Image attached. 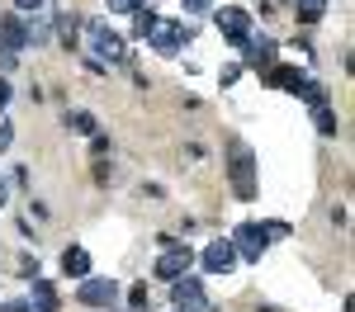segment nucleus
<instances>
[{"label":"nucleus","instance_id":"obj_1","mask_svg":"<svg viewBox=\"0 0 355 312\" xmlns=\"http://www.w3.org/2000/svg\"><path fill=\"white\" fill-rule=\"evenodd\" d=\"M266 246H270V237H266L261 223H242L237 232H232V251H237V260H261Z\"/></svg>","mask_w":355,"mask_h":312},{"label":"nucleus","instance_id":"obj_2","mask_svg":"<svg viewBox=\"0 0 355 312\" xmlns=\"http://www.w3.org/2000/svg\"><path fill=\"white\" fill-rule=\"evenodd\" d=\"M147 43H152L162 57H175V48L185 43V24H175V19H162V15H157L152 28H147Z\"/></svg>","mask_w":355,"mask_h":312},{"label":"nucleus","instance_id":"obj_3","mask_svg":"<svg viewBox=\"0 0 355 312\" xmlns=\"http://www.w3.org/2000/svg\"><path fill=\"white\" fill-rule=\"evenodd\" d=\"M232 190L237 199H256V156L246 147H232Z\"/></svg>","mask_w":355,"mask_h":312},{"label":"nucleus","instance_id":"obj_4","mask_svg":"<svg viewBox=\"0 0 355 312\" xmlns=\"http://www.w3.org/2000/svg\"><path fill=\"white\" fill-rule=\"evenodd\" d=\"M214 24H218V33L232 38V43H246V38H251V15H246L242 5H223L218 15H214Z\"/></svg>","mask_w":355,"mask_h":312},{"label":"nucleus","instance_id":"obj_5","mask_svg":"<svg viewBox=\"0 0 355 312\" xmlns=\"http://www.w3.org/2000/svg\"><path fill=\"white\" fill-rule=\"evenodd\" d=\"M171 298H175V308H180V312H214V303L204 298V288H199V279H190V275L171 284Z\"/></svg>","mask_w":355,"mask_h":312},{"label":"nucleus","instance_id":"obj_6","mask_svg":"<svg viewBox=\"0 0 355 312\" xmlns=\"http://www.w3.org/2000/svg\"><path fill=\"white\" fill-rule=\"evenodd\" d=\"M190 265H194V251L190 246H171V251L162 255V260H157V279H185V275H190Z\"/></svg>","mask_w":355,"mask_h":312},{"label":"nucleus","instance_id":"obj_7","mask_svg":"<svg viewBox=\"0 0 355 312\" xmlns=\"http://www.w3.org/2000/svg\"><path fill=\"white\" fill-rule=\"evenodd\" d=\"M90 43H95V53L110 57V62H123V57H128V43H123L110 24H90Z\"/></svg>","mask_w":355,"mask_h":312},{"label":"nucleus","instance_id":"obj_8","mask_svg":"<svg viewBox=\"0 0 355 312\" xmlns=\"http://www.w3.org/2000/svg\"><path fill=\"white\" fill-rule=\"evenodd\" d=\"M81 303L85 308H114V303H119V284L114 279H85L81 284Z\"/></svg>","mask_w":355,"mask_h":312},{"label":"nucleus","instance_id":"obj_9","mask_svg":"<svg viewBox=\"0 0 355 312\" xmlns=\"http://www.w3.org/2000/svg\"><path fill=\"white\" fill-rule=\"evenodd\" d=\"M28 38H33V33H28L24 19H15V15H5V19H0V53L19 57V48H24Z\"/></svg>","mask_w":355,"mask_h":312},{"label":"nucleus","instance_id":"obj_10","mask_svg":"<svg viewBox=\"0 0 355 312\" xmlns=\"http://www.w3.org/2000/svg\"><path fill=\"white\" fill-rule=\"evenodd\" d=\"M199 260H204V270H209V275H227V270L237 265V251H232V241H214V246H204Z\"/></svg>","mask_w":355,"mask_h":312},{"label":"nucleus","instance_id":"obj_11","mask_svg":"<svg viewBox=\"0 0 355 312\" xmlns=\"http://www.w3.org/2000/svg\"><path fill=\"white\" fill-rule=\"evenodd\" d=\"M246 62H251L256 71H261V66L270 71L275 66V38H266V33H261V38H246Z\"/></svg>","mask_w":355,"mask_h":312},{"label":"nucleus","instance_id":"obj_12","mask_svg":"<svg viewBox=\"0 0 355 312\" xmlns=\"http://www.w3.org/2000/svg\"><path fill=\"white\" fill-rule=\"evenodd\" d=\"M62 270L76 275V279H85V275H90V251H85V246H67V251H62Z\"/></svg>","mask_w":355,"mask_h":312},{"label":"nucleus","instance_id":"obj_13","mask_svg":"<svg viewBox=\"0 0 355 312\" xmlns=\"http://www.w3.org/2000/svg\"><path fill=\"white\" fill-rule=\"evenodd\" d=\"M28 308L33 312H53L57 308V288L48 279H33V293H28Z\"/></svg>","mask_w":355,"mask_h":312},{"label":"nucleus","instance_id":"obj_14","mask_svg":"<svg viewBox=\"0 0 355 312\" xmlns=\"http://www.w3.org/2000/svg\"><path fill=\"white\" fill-rule=\"evenodd\" d=\"M270 85H275V90H294V95H299L303 71H299V66H270Z\"/></svg>","mask_w":355,"mask_h":312},{"label":"nucleus","instance_id":"obj_15","mask_svg":"<svg viewBox=\"0 0 355 312\" xmlns=\"http://www.w3.org/2000/svg\"><path fill=\"white\" fill-rule=\"evenodd\" d=\"M294 10H299L303 24H318V19L327 15V0H294Z\"/></svg>","mask_w":355,"mask_h":312},{"label":"nucleus","instance_id":"obj_16","mask_svg":"<svg viewBox=\"0 0 355 312\" xmlns=\"http://www.w3.org/2000/svg\"><path fill=\"white\" fill-rule=\"evenodd\" d=\"M313 123H318V133H322V138H336V109H331V104L313 109Z\"/></svg>","mask_w":355,"mask_h":312},{"label":"nucleus","instance_id":"obj_17","mask_svg":"<svg viewBox=\"0 0 355 312\" xmlns=\"http://www.w3.org/2000/svg\"><path fill=\"white\" fill-rule=\"evenodd\" d=\"M67 128H71V133H95V113H85V109H67Z\"/></svg>","mask_w":355,"mask_h":312},{"label":"nucleus","instance_id":"obj_18","mask_svg":"<svg viewBox=\"0 0 355 312\" xmlns=\"http://www.w3.org/2000/svg\"><path fill=\"white\" fill-rule=\"evenodd\" d=\"M299 95L308 100V104H313V109H322V104H327V85H318V81H303V85H299Z\"/></svg>","mask_w":355,"mask_h":312},{"label":"nucleus","instance_id":"obj_19","mask_svg":"<svg viewBox=\"0 0 355 312\" xmlns=\"http://www.w3.org/2000/svg\"><path fill=\"white\" fill-rule=\"evenodd\" d=\"M152 19H157L152 10H133V33H137V38H147V28H152Z\"/></svg>","mask_w":355,"mask_h":312},{"label":"nucleus","instance_id":"obj_20","mask_svg":"<svg viewBox=\"0 0 355 312\" xmlns=\"http://www.w3.org/2000/svg\"><path fill=\"white\" fill-rule=\"evenodd\" d=\"M57 28H62V38L71 43V38H76V15H67V10H62V15H57Z\"/></svg>","mask_w":355,"mask_h":312},{"label":"nucleus","instance_id":"obj_21","mask_svg":"<svg viewBox=\"0 0 355 312\" xmlns=\"http://www.w3.org/2000/svg\"><path fill=\"white\" fill-rule=\"evenodd\" d=\"M10 142H15V128H10V118L0 113V152H10Z\"/></svg>","mask_w":355,"mask_h":312},{"label":"nucleus","instance_id":"obj_22","mask_svg":"<svg viewBox=\"0 0 355 312\" xmlns=\"http://www.w3.org/2000/svg\"><path fill=\"white\" fill-rule=\"evenodd\" d=\"M110 10H119V15H133V10H142V0H105Z\"/></svg>","mask_w":355,"mask_h":312},{"label":"nucleus","instance_id":"obj_23","mask_svg":"<svg viewBox=\"0 0 355 312\" xmlns=\"http://www.w3.org/2000/svg\"><path fill=\"white\" fill-rule=\"evenodd\" d=\"M0 312H33V308H28V298H10V303H0Z\"/></svg>","mask_w":355,"mask_h":312},{"label":"nucleus","instance_id":"obj_24","mask_svg":"<svg viewBox=\"0 0 355 312\" xmlns=\"http://www.w3.org/2000/svg\"><path fill=\"white\" fill-rule=\"evenodd\" d=\"M180 10H190V15H199V10H209V0H180Z\"/></svg>","mask_w":355,"mask_h":312},{"label":"nucleus","instance_id":"obj_25","mask_svg":"<svg viewBox=\"0 0 355 312\" xmlns=\"http://www.w3.org/2000/svg\"><path fill=\"white\" fill-rule=\"evenodd\" d=\"M10 104V81H0V109Z\"/></svg>","mask_w":355,"mask_h":312},{"label":"nucleus","instance_id":"obj_26","mask_svg":"<svg viewBox=\"0 0 355 312\" xmlns=\"http://www.w3.org/2000/svg\"><path fill=\"white\" fill-rule=\"evenodd\" d=\"M15 5H19V10H38L43 0H15Z\"/></svg>","mask_w":355,"mask_h":312},{"label":"nucleus","instance_id":"obj_27","mask_svg":"<svg viewBox=\"0 0 355 312\" xmlns=\"http://www.w3.org/2000/svg\"><path fill=\"white\" fill-rule=\"evenodd\" d=\"M5 194H10V190H5V180H0V203H5Z\"/></svg>","mask_w":355,"mask_h":312}]
</instances>
